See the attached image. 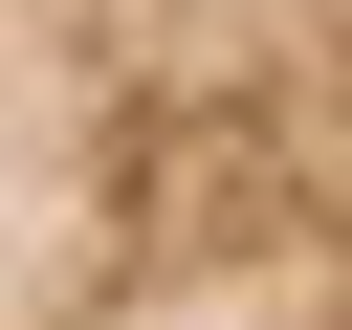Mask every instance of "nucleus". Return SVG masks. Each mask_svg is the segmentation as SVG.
Masks as SVG:
<instances>
[{
  "label": "nucleus",
  "mask_w": 352,
  "mask_h": 330,
  "mask_svg": "<svg viewBox=\"0 0 352 330\" xmlns=\"http://www.w3.org/2000/svg\"><path fill=\"white\" fill-rule=\"evenodd\" d=\"M0 330H352V0H0Z\"/></svg>",
  "instance_id": "nucleus-1"
}]
</instances>
